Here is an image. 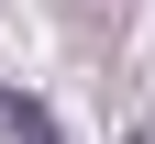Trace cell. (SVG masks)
Returning a JSON list of instances; mask_svg holds the SVG:
<instances>
[{
  "instance_id": "obj_1",
  "label": "cell",
  "mask_w": 155,
  "mask_h": 144,
  "mask_svg": "<svg viewBox=\"0 0 155 144\" xmlns=\"http://www.w3.org/2000/svg\"><path fill=\"white\" fill-rule=\"evenodd\" d=\"M0 133H11V144H55V122L33 111V100H11V89H0Z\"/></svg>"
},
{
  "instance_id": "obj_2",
  "label": "cell",
  "mask_w": 155,
  "mask_h": 144,
  "mask_svg": "<svg viewBox=\"0 0 155 144\" xmlns=\"http://www.w3.org/2000/svg\"><path fill=\"white\" fill-rule=\"evenodd\" d=\"M133 144H155V133H133Z\"/></svg>"
}]
</instances>
